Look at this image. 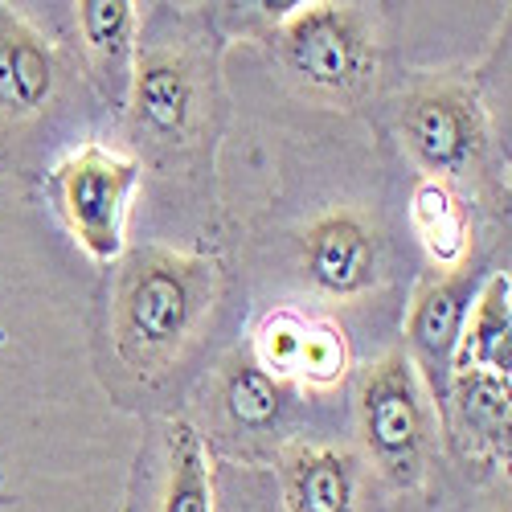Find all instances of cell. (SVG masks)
Listing matches in <instances>:
<instances>
[{
  "instance_id": "7a4b0ae2",
  "label": "cell",
  "mask_w": 512,
  "mask_h": 512,
  "mask_svg": "<svg viewBox=\"0 0 512 512\" xmlns=\"http://www.w3.org/2000/svg\"><path fill=\"white\" fill-rule=\"evenodd\" d=\"M361 439L373 467L398 488H418L435 443V402L406 353H386L361 377Z\"/></svg>"
},
{
  "instance_id": "2e32d148",
  "label": "cell",
  "mask_w": 512,
  "mask_h": 512,
  "mask_svg": "<svg viewBox=\"0 0 512 512\" xmlns=\"http://www.w3.org/2000/svg\"><path fill=\"white\" fill-rule=\"evenodd\" d=\"M222 398H226V410L238 426L263 431V426H271L279 418L287 390H283V377L267 373L259 361H242V365L230 369Z\"/></svg>"
},
{
  "instance_id": "52a82bcc",
  "label": "cell",
  "mask_w": 512,
  "mask_h": 512,
  "mask_svg": "<svg viewBox=\"0 0 512 512\" xmlns=\"http://www.w3.org/2000/svg\"><path fill=\"white\" fill-rule=\"evenodd\" d=\"M132 132L144 144L173 148L189 140L201 111V78L197 62L185 50L152 46L132 62Z\"/></svg>"
},
{
  "instance_id": "8fae6325",
  "label": "cell",
  "mask_w": 512,
  "mask_h": 512,
  "mask_svg": "<svg viewBox=\"0 0 512 512\" xmlns=\"http://www.w3.org/2000/svg\"><path fill=\"white\" fill-rule=\"evenodd\" d=\"M443 410L455 418V435H463L472 451L508 455V377L455 369Z\"/></svg>"
},
{
  "instance_id": "9a60e30c",
  "label": "cell",
  "mask_w": 512,
  "mask_h": 512,
  "mask_svg": "<svg viewBox=\"0 0 512 512\" xmlns=\"http://www.w3.org/2000/svg\"><path fill=\"white\" fill-rule=\"evenodd\" d=\"M160 512H213V467L193 422L168 431V484Z\"/></svg>"
},
{
  "instance_id": "30bf717a",
  "label": "cell",
  "mask_w": 512,
  "mask_h": 512,
  "mask_svg": "<svg viewBox=\"0 0 512 512\" xmlns=\"http://www.w3.org/2000/svg\"><path fill=\"white\" fill-rule=\"evenodd\" d=\"M283 500L287 512H357V459L316 443L287 447Z\"/></svg>"
},
{
  "instance_id": "d6986e66",
  "label": "cell",
  "mask_w": 512,
  "mask_h": 512,
  "mask_svg": "<svg viewBox=\"0 0 512 512\" xmlns=\"http://www.w3.org/2000/svg\"><path fill=\"white\" fill-rule=\"evenodd\" d=\"M504 512H508V508H504Z\"/></svg>"
},
{
  "instance_id": "4fadbf2b",
  "label": "cell",
  "mask_w": 512,
  "mask_h": 512,
  "mask_svg": "<svg viewBox=\"0 0 512 512\" xmlns=\"http://www.w3.org/2000/svg\"><path fill=\"white\" fill-rule=\"evenodd\" d=\"M410 222H414V234L426 250V259L435 267L455 271L467 263V250H472V222H467V209L451 185L422 181L414 189V201H410Z\"/></svg>"
},
{
  "instance_id": "8992f818",
  "label": "cell",
  "mask_w": 512,
  "mask_h": 512,
  "mask_svg": "<svg viewBox=\"0 0 512 512\" xmlns=\"http://www.w3.org/2000/svg\"><path fill=\"white\" fill-rule=\"evenodd\" d=\"M480 291V267L463 263L455 271H435L426 279L410 304L406 316V340H410V365L422 377L431 402L443 410L447 386H451V369H455V349L467 324V312L476 304Z\"/></svg>"
},
{
  "instance_id": "277c9868",
  "label": "cell",
  "mask_w": 512,
  "mask_h": 512,
  "mask_svg": "<svg viewBox=\"0 0 512 512\" xmlns=\"http://www.w3.org/2000/svg\"><path fill=\"white\" fill-rule=\"evenodd\" d=\"M279 58L304 91L349 99L373 74L369 21L349 5H300L279 29Z\"/></svg>"
},
{
  "instance_id": "7c38bea8",
  "label": "cell",
  "mask_w": 512,
  "mask_h": 512,
  "mask_svg": "<svg viewBox=\"0 0 512 512\" xmlns=\"http://www.w3.org/2000/svg\"><path fill=\"white\" fill-rule=\"evenodd\" d=\"M508 300H512L508 271H492L476 291L472 312H467L459 349H455V369H480V373H492V377H508V369H512Z\"/></svg>"
},
{
  "instance_id": "ac0fdd59",
  "label": "cell",
  "mask_w": 512,
  "mask_h": 512,
  "mask_svg": "<svg viewBox=\"0 0 512 512\" xmlns=\"http://www.w3.org/2000/svg\"><path fill=\"white\" fill-rule=\"evenodd\" d=\"M304 336H308V320H300L295 312L271 316L259 332V365L275 377H291L295 369H300Z\"/></svg>"
},
{
  "instance_id": "ba28073f",
  "label": "cell",
  "mask_w": 512,
  "mask_h": 512,
  "mask_svg": "<svg viewBox=\"0 0 512 512\" xmlns=\"http://www.w3.org/2000/svg\"><path fill=\"white\" fill-rule=\"evenodd\" d=\"M381 267V246L377 234L357 218V213H324L320 222L304 234V271L308 279L336 300H349L377 283Z\"/></svg>"
},
{
  "instance_id": "6da1fadb",
  "label": "cell",
  "mask_w": 512,
  "mask_h": 512,
  "mask_svg": "<svg viewBox=\"0 0 512 512\" xmlns=\"http://www.w3.org/2000/svg\"><path fill=\"white\" fill-rule=\"evenodd\" d=\"M218 295V263L144 246L132 250L115 287V353L127 369L173 365Z\"/></svg>"
},
{
  "instance_id": "5bb4252c",
  "label": "cell",
  "mask_w": 512,
  "mask_h": 512,
  "mask_svg": "<svg viewBox=\"0 0 512 512\" xmlns=\"http://www.w3.org/2000/svg\"><path fill=\"white\" fill-rule=\"evenodd\" d=\"M78 29L103 74L132 78V62H136V5L132 0H82Z\"/></svg>"
},
{
  "instance_id": "3957f363",
  "label": "cell",
  "mask_w": 512,
  "mask_h": 512,
  "mask_svg": "<svg viewBox=\"0 0 512 512\" xmlns=\"http://www.w3.org/2000/svg\"><path fill=\"white\" fill-rule=\"evenodd\" d=\"M136 181H140V160L103 144L70 152L50 173V189L62 218L95 263H115L123 254L127 205H132Z\"/></svg>"
},
{
  "instance_id": "e0dca14e",
  "label": "cell",
  "mask_w": 512,
  "mask_h": 512,
  "mask_svg": "<svg viewBox=\"0 0 512 512\" xmlns=\"http://www.w3.org/2000/svg\"><path fill=\"white\" fill-rule=\"evenodd\" d=\"M349 369V345L345 332L332 324H316L308 320V336H304V353H300V377H308L312 386H332Z\"/></svg>"
},
{
  "instance_id": "9c48e42d",
  "label": "cell",
  "mask_w": 512,
  "mask_h": 512,
  "mask_svg": "<svg viewBox=\"0 0 512 512\" xmlns=\"http://www.w3.org/2000/svg\"><path fill=\"white\" fill-rule=\"evenodd\" d=\"M58 91V54L25 17L0 5V119L21 123Z\"/></svg>"
},
{
  "instance_id": "5b68a950",
  "label": "cell",
  "mask_w": 512,
  "mask_h": 512,
  "mask_svg": "<svg viewBox=\"0 0 512 512\" xmlns=\"http://www.w3.org/2000/svg\"><path fill=\"white\" fill-rule=\"evenodd\" d=\"M402 144L426 181H455L472 173L488 144L480 99L459 82H435L402 103Z\"/></svg>"
}]
</instances>
